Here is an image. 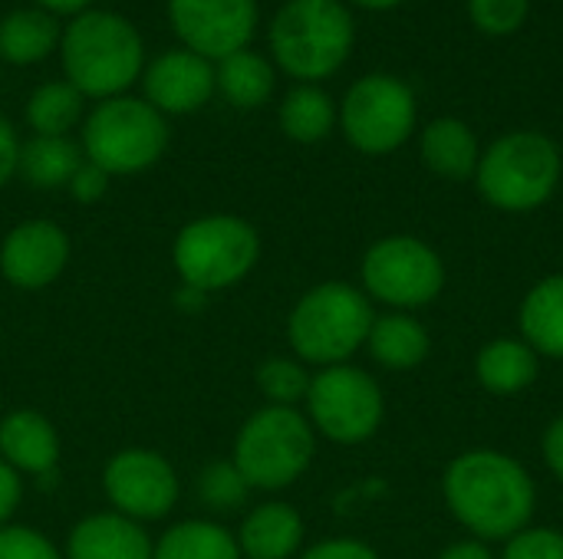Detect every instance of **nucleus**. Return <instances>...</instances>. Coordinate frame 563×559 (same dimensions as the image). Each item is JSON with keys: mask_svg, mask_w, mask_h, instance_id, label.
I'll return each instance as SVG.
<instances>
[{"mask_svg": "<svg viewBox=\"0 0 563 559\" xmlns=\"http://www.w3.org/2000/svg\"><path fill=\"white\" fill-rule=\"evenodd\" d=\"M498 559H563V530L531 524L511 540H505Z\"/></svg>", "mask_w": 563, "mask_h": 559, "instance_id": "33", "label": "nucleus"}, {"mask_svg": "<svg viewBox=\"0 0 563 559\" xmlns=\"http://www.w3.org/2000/svg\"><path fill=\"white\" fill-rule=\"evenodd\" d=\"M422 165L445 181H472L482 161V142L468 122L459 115L432 119L419 135Z\"/></svg>", "mask_w": 563, "mask_h": 559, "instance_id": "19", "label": "nucleus"}, {"mask_svg": "<svg viewBox=\"0 0 563 559\" xmlns=\"http://www.w3.org/2000/svg\"><path fill=\"white\" fill-rule=\"evenodd\" d=\"M363 349L386 372H412L426 366V359L432 356V336L426 323L416 320L412 313L389 310L383 316L376 313Z\"/></svg>", "mask_w": 563, "mask_h": 559, "instance_id": "21", "label": "nucleus"}, {"mask_svg": "<svg viewBox=\"0 0 563 559\" xmlns=\"http://www.w3.org/2000/svg\"><path fill=\"white\" fill-rule=\"evenodd\" d=\"M346 3L363 7V10H393V7H399L402 0H346Z\"/></svg>", "mask_w": 563, "mask_h": 559, "instance_id": "42", "label": "nucleus"}, {"mask_svg": "<svg viewBox=\"0 0 563 559\" xmlns=\"http://www.w3.org/2000/svg\"><path fill=\"white\" fill-rule=\"evenodd\" d=\"M23 119L33 135H69L86 119V99L66 79H46L30 92Z\"/></svg>", "mask_w": 563, "mask_h": 559, "instance_id": "28", "label": "nucleus"}, {"mask_svg": "<svg viewBox=\"0 0 563 559\" xmlns=\"http://www.w3.org/2000/svg\"><path fill=\"white\" fill-rule=\"evenodd\" d=\"M155 540L145 524H135L115 511L89 514L73 524L63 559H152Z\"/></svg>", "mask_w": 563, "mask_h": 559, "instance_id": "16", "label": "nucleus"}, {"mask_svg": "<svg viewBox=\"0 0 563 559\" xmlns=\"http://www.w3.org/2000/svg\"><path fill=\"white\" fill-rule=\"evenodd\" d=\"M310 366H303L297 356H271L254 369V385L264 395L267 405H284V409H300L307 392H310Z\"/></svg>", "mask_w": 563, "mask_h": 559, "instance_id": "29", "label": "nucleus"}, {"mask_svg": "<svg viewBox=\"0 0 563 559\" xmlns=\"http://www.w3.org/2000/svg\"><path fill=\"white\" fill-rule=\"evenodd\" d=\"M109 181H112V178H109L102 168H96L92 161H82V165L76 168V175L69 178L66 191H69V198H73L76 204H96V201L106 198Z\"/></svg>", "mask_w": 563, "mask_h": 559, "instance_id": "34", "label": "nucleus"}, {"mask_svg": "<svg viewBox=\"0 0 563 559\" xmlns=\"http://www.w3.org/2000/svg\"><path fill=\"white\" fill-rule=\"evenodd\" d=\"M277 89V66L271 56L257 53L254 46L238 49L214 63V96H221L231 109L251 112L271 102Z\"/></svg>", "mask_w": 563, "mask_h": 559, "instance_id": "23", "label": "nucleus"}, {"mask_svg": "<svg viewBox=\"0 0 563 559\" xmlns=\"http://www.w3.org/2000/svg\"><path fill=\"white\" fill-rule=\"evenodd\" d=\"M198 501L208 507V511H218V514H231V511H241L247 501H251V484L244 481V474L234 468V461H211L198 471Z\"/></svg>", "mask_w": 563, "mask_h": 559, "instance_id": "30", "label": "nucleus"}, {"mask_svg": "<svg viewBox=\"0 0 563 559\" xmlns=\"http://www.w3.org/2000/svg\"><path fill=\"white\" fill-rule=\"evenodd\" d=\"M356 46V20L346 0H284L267 23L271 63L294 82L336 76Z\"/></svg>", "mask_w": 563, "mask_h": 559, "instance_id": "3", "label": "nucleus"}, {"mask_svg": "<svg viewBox=\"0 0 563 559\" xmlns=\"http://www.w3.org/2000/svg\"><path fill=\"white\" fill-rule=\"evenodd\" d=\"M139 82H142V99L152 109H158L165 119L195 115L214 96V63L185 46H175L148 59Z\"/></svg>", "mask_w": 563, "mask_h": 559, "instance_id": "15", "label": "nucleus"}, {"mask_svg": "<svg viewBox=\"0 0 563 559\" xmlns=\"http://www.w3.org/2000/svg\"><path fill=\"white\" fill-rule=\"evenodd\" d=\"M541 455H544V465L554 474V481L563 484V415H558L544 428V435H541Z\"/></svg>", "mask_w": 563, "mask_h": 559, "instance_id": "37", "label": "nucleus"}, {"mask_svg": "<svg viewBox=\"0 0 563 559\" xmlns=\"http://www.w3.org/2000/svg\"><path fill=\"white\" fill-rule=\"evenodd\" d=\"M336 122H340V105L330 99L323 86L313 82H297L294 89L284 92L277 105V125L297 145H317L330 138Z\"/></svg>", "mask_w": 563, "mask_h": 559, "instance_id": "25", "label": "nucleus"}, {"mask_svg": "<svg viewBox=\"0 0 563 559\" xmlns=\"http://www.w3.org/2000/svg\"><path fill=\"white\" fill-rule=\"evenodd\" d=\"M468 16L485 36H511L531 16V0H468Z\"/></svg>", "mask_w": 563, "mask_h": 559, "instance_id": "31", "label": "nucleus"}, {"mask_svg": "<svg viewBox=\"0 0 563 559\" xmlns=\"http://www.w3.org/2000/svg\"><path fill=\"white\" fill-rule=\"evenodd\" d=\"M317 458V432L300 409L261 405L234 435L231 461L251 484V491L294 488Z\"/></svg>", "mask_w": 563, "mask_h": 559, "instance_id": "7", "label": "nucleus"}, {"mask_svg": "<svg viewBox=\"0 0 563 559\" xmlns=\"http://www.w3.org/2000/svg\"><path fill=\"white\" fill-rule=\"evenodd\" d=\"M297 559H383L369 544L356 537H330L313 547H307Z\"/></svg>", "mask_w": 563, "mask_h": 559, "instance_id": "35", "label": "nucleus"}, {"mask_svg": "<svg viewBox=\"0 0 563 559\" xmlns=\"http://www.w3.org/2000/svg\"><path fill=\"white\" fill-rule=\"evenodd\" d=\"M435 559H498L492 554V544H482L475 537H462L455 544H449Z\"/></svg>", "mask_w": 563, "mask_h": 559, "instance_id": "39", "label": "nucleus"}, {"mask_svg": "<svg viewBox=\"0 0 563 559\" xmlns=\"http://www.w3.org/2000/svg\"><path fill=\"white\" fill-rule=\"evenodd\" d=\"M56 56L63 79L92 102L129 96L148 63L139 26L125 13L106 7L69 16L63 23Z\"/></svg>", "mask_w": 563, "mask_h": 559, "instance_id": "2", "label": "nucleus"}, {"mask_svg": "<svg viewBox=\"0 0 563 559\" xmlns=\"http://www.w3.org/2000/svg\"><path fill=\"white\" fill-rule=\"evenodd\" d=\"M303 415L313 425L317 438L353 448L379 435L386 422V395L376 376L346 362L317 369L310 392L303 399Z\"/></svg>", "mask_w": 563, "mask_h": 559, "instance_id": "11", "label": "nucleus"}, {"mask_svg": "<svg viewBox=\"0 0 563 559\" xmlns=\"http://www.w3.org/2000/svg\"><path fill=\"white\" fill-rule=\"evenodd\" d=\"M442 501L452 521L482 544H505L534 524L538 484L508 451L468 448L442 471Z\"/></svg>", "mask_w": 563, "mask_h": 559, "instance_id": "1", "label": "nucleus"}, {"mask_svg": "<svg viewBox=\"0 0 563 559\" xmlns=\"http://www.w3.org/2000/svg\"><path fill=\"white\" fill-rule=\"evenodd\" d=\"M82 148L69 135H33L20 142V161L16 175L30 181L40 191H56L66 188L76 168L82 165Z\"/></svg>", "mask_w": 563, "mask_h": 559, "instance_id": "26", "label": "nucleus"}, {"mask_svg": "<svg viewBox=\"0 0 563 559\" xmlns=\"http://www.w3.org/2000/svg\"><path fill=\"white\" fill-rule=\"evenodd\" d=\"M165 10L178 46L211 63L247 49L261 26L257 0H168Z\"/></svg>", "mask_w": 563, "mask_h": 559, "instance_id": "13", "label": "nucleus"}, {"mask_svg": "<svg viewBox=\"0 0 563 559\" xmlns=\"http://www.w3.org/2000/svg\"><path fill=\"white\" fill-rule=\"evenodd\" d=\"M33 7H40V10H46V13H53L56 20L59 16H76V13H82V10H92L96 7V0H33Z\"/></svg>", "mask_w": 563, "mask_h": 559, "instance_id": "40", "label": "nucleus"}, {"mask_svg": "<svg viewBox=\"0 0 563 559\" xmlns=\"http://www.w3.org/2000/svg\"><path fill=\"white\" fill-rule=\"evenodd\" d=\"M205 293H198V290H191V287H178V297H175V306L178 310H185V313H198L201 306H205Z\"/></svg>", "mask_w": 563, "mask_h": 559, "instance_id": "41", "label": "nucleus"}, {"mask_svg": "<svg viewBox=\"0 0 563 559\" xmlns=\"http://www.w3.org/2000/svg\"><path fill=\"white\" fill-rule=\"evenodd\" d=\"M168 119L132 92L96 102L79 125L82 158L109 178H129L155 168L168 148Z\"/></svg>", "mask_w": 563, "mask_h": 559, "instance_id": "6", "label": "nucleus"}, {"mask_svg": "<svg viewBox=\"0 0 563 559\" xmlns=\"http://www.w3.org/2000/svg\"><path fill=\"white\" fill-rule=\"evenodd\" d=\"M561 178V145L544 132L515 128L482 148L472 181L488 208L501 214H531L558 194Z\"/></svg>", "mask_w": 563, "mask_h": 559, "instance_id": "4", "label": "nucleus"}, {"mask_svg": "<svg viewBox=\"0 0 563 559\" xmlns=\"http://www.w3.org/2000/svg\"><path fill=\"white\" fill-rule=\"evenodd\" d=\"M69 234L56 221H20L0 241V277L23 293L46 290L69 267Z\"/></svg>", "mask_w": 563, "mask_h": 559, "instance_id": "14", "label": "nucleus"}, {"mask_svg": "<svg viewBox=\"0 0 563 559\" xmlns=\"http://www.w3.org/2000/svg\"><path fill=\"white\" fill-rule=\"evenodd\" d=\"M0 461L16 474L46 478L59 465V435L36 409H16L0 418Z\"/></svg>", "mask_w": 563, "mask_h": 559, "instance_id": "17", "label": "nucleus"}, {"mask_svg": "<svg viewBox=\"0 0 563 559\" xmlns=\"http://www.w3.org/2000/svg\"><path fill=\"white\" fill-rule=\"evenodd\" d=\"M373 320L376 310L360 287L327 280L294 303L287 316V343L303 366H346L366 346Z\"/></svg>", "mask_w": 563, "mask_h": 559, "instance_id": "5", "label": "nucleus"}, {"mask_svg": "<svg viewBox=\"0 0 563 559\" xmlns=\"http://www.w3.org/2000/svg\"><path fill=\"white\" fill-rule=\"evenodd\" d=\"M336 125L360 155L383 158L416 135L419 99L406 79L393 72H366L346 89Z\"/></svg>", "mask_w": 563, "mask_h": 559, "instance_id": "10", "label": "nucleus"}, {"mask_svg": "<svg viewBox=\"0 0 563 559\" xmlns=\"http://www.w3.org/2000/svg\"><path fill=\"white\" fill-rule=\"evenodd\" d=\"M16 161H20V138L13 125L0 115V188L16 175Z\"/></svg>", "mask_w": 563, "mask_h": 559, "instance_id": "38", "label": "nucleus"}, {"mask_svg": "<svg viewBox=\"0 0 563 559\" xmlns=\"http://www.w3.org/2000/svg\"><path fill=\"white\" fill-rule=\"evenodd\" d=\"M23 501V474H16L7 461H0V527L10 524Z\"/></svg>", "mask_w": 563, "mask_h": 559, "instance_id": "36", "label": "nucleus"}, {"mask_svg": "<svg viewBox=\"0 0 563 559\" xmlns=\"http://www.w3.org/2000/svg\"><path fill=\"white\" fill-rule=\"evenodd\" d=\"M445 280L442 254L416 234H386L373 241L360 260V290L369 303H383L396 313L432 306Z\"/></svg>", "mask_w": 563, "mask_h": 559, "instance_id": "9", "label": "nucleus"}, {"mask_svg": "<svg viewBox=\"0 0 563 559\" xmlns=\"http://www.w3.org/2000/svg\"><path fill=\"white\" fill-rule=\"evenodd\" d=\"M541 376V356L521 336H495L475 353V382L495 399L528 392Z\"/></svg>", "mask_w": 563, "mask_h": 559, "instance_id": "20", "label": "nucleus"}, {"mask_svg": "<svg viewBox=\"0 0 563 559\" xmlns=\"http://www.w3.org/2000/svg\"><path fill=\"white\" fill-rule=\"evenodd\" d=\"M152 559H244L238 537L214 521H181L172 524L158 540Z\"/></svg>", "mask_w": 563, "mask_h": 559, "instance_id": "27", "label": "nucleus"}, {"mask_svg": "<svg viewBox=\"0 0 563 559\" xmlns=\"http://www.w3.org/2000/svg\"><path fill=\"white\" fill-rule=\"evenodd\" d=\"M261 260V234L238 214H201L172 241V267L181 287L205 297L238 287Z\"/></svg>", "mask_w": 563, "mask_h": 559, "instance_id": "8", "label": "nucleus"}, {"mask_svg": "<svg viewBox=\"0 0 563 559\" xmlns=\"http://www.w3.org/2000/svg\"><path fill=\"white\" fill-rule=\"evenodd\" d=\"M518 336L541 356L563 362V273H548L521 297Z\"/></svg>", "mask_w": 563, "mask_h": 559, "instance_id": "22", "label": "nucleus"}, {"mask_svg": "<svg viewBox=\"0 0 563 559\" xmlns=\"http://www.w3.org/2000/svg\"><path fill=\"white\" fill-rule=\"evenodd\" d=\"M0 559H63V550L36 527L3 524L0 527Z\"/></svg>", "mask_w": 563, "mask_h": 559, "instance_id": "32", "label": "nucleus"}, {"mask_svg": "<svg viewBox=\"0 0 563 559\" xmlns=\"http://www.w3.org/2000/svg\"><path fill=\"white\" fill-rule=\"evenodd\" d=\"M102 491L115 514L152 524L175 511L181 481L165 455L152 448H122L102 468Z\"/></svg>", "mask_w": 563, "mask_h": 559, "instance_id": "12", "label": "nucleus"}, {"mask_svg": "<svg viewBox=\"0 0 563 559\" xmlns=\"http://www.w3.org/2000/svg\"><path fill=\"white\" fill-rule=\"evenodd\" d=\"M303 517L284 501L251 507L238 527V550L244 559H297L303 547Z\"/></svg>", "mask_w": 563, "mask_h": 559, "instance_id": "18", "label": "nucleus"}, {"mask_svg": "<svg viewBox=\"0 0 563 559\" xmlns=\"http://www.w3.org/2000/svg\"><path fill=\"white\" fill-rule=\"evenodd\" d=\"M63 26L40 7H13L0 20V59L10 66H36L59 49Z\"/></svg>", "mask_w": 563, "mask_h": 559, "instance_id": "24", "label": "nucleus"}]
</instances>
